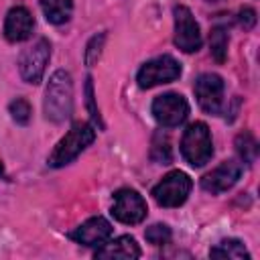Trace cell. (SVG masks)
<instances>
[{
    "mask_svg": "<svg viewBox=\"0 0 260 260\" xmlns=\"http://www.w3.org/2000/svg\"><path fill=\"white\" fill-rule=\"evenodd\" d=\"M85 102H87L91 120L98 122L100 128H104V124H102V120H100V112H98V108H95V100H93V83H91V75H87V79H85Z\"/></svg>",
    "mask_w": 260,
    "mask_h": 260,
    "instance_id": "603a6c76",
    "label": "cell"
},
{
    "mask_svg": "<svg viewBox=\"0 0 260 260\" xmlns=\"http://www.w3.org/2000/svg\"><path fill=\"white\" fill-rule=\"evenodd\" d=\"M236 150H238V156L246 165H252L256 160V156H258V142L250 132H242L236 138Z\"/></svg>",
    "mask_w": 260,
    "mask_h": 260,
    "instance_id": "ac0fdd59",
    "label": "cell"
},
{
    "mask_svg": "<svg viewBox=\"0 0 260 260\" xmlns=\"http://www.w3.org/2000/svg\"><path fill=\"white\" fill-rule=\"evenodd\" d=\"M0 177H4V165H2V160H0Z\"/></svg>",
    "mask_w": 260,
    "mask_h": 260,
    "instance_id": "d4e9b609",
    "label": "cell"
},
{
    "mask_svg": "<svg viewBox=\"0 0 260 260\" xmlns=\"http://www.w3.org/2000/svg\"><path fill=\"white\" fill-rule=\"evenodd\" d=\"M148 213L146 201L144 197L134 191V189H118L114 193V205H112V215L114 219H118L120 223L126 225H136L140 221H144Z\"/></svg>",
    "mask_w": 260,
    "mask_h": 260,
    "instance_id": "ba28073f",
    "label": "cell"
},
{
    "mask_svg": "<svg viewBox=\"0 0 260 260\" xmlns=\"http://www.w3.org/2000/svg\"><path fill=\"white\" fill-rule=\"evenodd\" d=\"M171 236L173 234H171V228L167 223H154V225L146 228V232H144L146 242L152 244V246H165V244H169L171 242Z\"/></svg>",
    "mask_w": 260,
    "mask_h": 260,
    "instance_id": "ffe728a7",
    "label": "cell"
},
{
    "mask_svg": "<svg viewBox=\"0 0 260 260\" xmlns=\"http://www.w3.org/2000/svg\"><path fill=\"white\" fill-rule=\"evenodd\" d=\"M181 63L171 57V55H160V57H154L150 61H146L138 73H136V81H138V87L142 89H150L154 85H160V83H171L175 79L181 77Z\"/></svg>",
    "mask_w": 260,
    "mask_h": 260,
    "instance_id": "5b68a950",
    "label": "cell"
},
{
    "mask_svg": "<svg viewBox=\"0 0 260 260\" xmlns=\"http://www.w3.org/2000/svg\"><path fill=\"white\" fill-rule=\"evenodd\" d=\"M32 28H35V18L28 12V8L12 6L6 12V18H4V37H6V41H10V43L26 41L32 35Z\"/></svg>",
    "mask_w": 260,
    "mask_h": 260,
    "instance_id": "4fadbf2b",
    "label": "cell"
},
{
    "mask_svg": "<svg viewBox=\"0 0 260 260\" xmlns=\"http://www.w3.org/2000/svg\"><path fill=\"white\" fill-rule=\"evenodd\" d=\"M49 59H51V43L47 39H39L28 49H24L18 57L20 77L26 83H41Z\"/></svg>",
    "mask_w": 260,
    "mask_h": 260,
    "instance_id": "8992f818",
    "label": "cell"
},
{
    "mask_svg": "<svg viewBox=\"0 0 260 260\" xmlns=\"http://www.w3.org/2000/svg\"><path fill=\"white\" fill-rule=\"evenodd\" d=\"M238 24H240L244 30H250V28L256 24V10L250 8V6L240 8V12H238Z\"/></svg>",
    "mask_w": 260,
    "mask_h": 260,
    "instance_id": "cb8c5ba5",
    "label": "cell"
},
{
    "mask_svg": "<svg viewBox=\"0 0 260 260\" xmlns=\"http://www.w3.org/2000/svg\"><path fill=\"white\" fill-rule=\"evenodd\" d=\"M142 250L136 244V240L132 236H120L112 242L102 244L95 250V258H120V260H134L140 258Z\"/></svg>",
    "mask_w": 260,
    "mask_h": 260,
    "instance_id": "5bb4252c",
    "label": "cell"
},
{
    "mask_svg": "<svg viewBox=\"0 0 260 260\" xmlns=\"http://www.w3.org/2000/svg\"><path fill=\"white\" fill-rule=\"evenodd\" d=\"M8 112H10V116H12V120L16 122V124H28V120H30V114H32V110H30V104L26 102V100H22V98H16V100H12L10 104H8Z\"/></svg>",
    "mask_w": 260,
    "mask_h": 260,
    "instance_id": "44dd1931",
    "label": "cell"
},
{
    "mask_svg": "<svg viewBox=\"0 0 260 260\" xmlns=\"http://www.w3.org/2000/svg\"><path fill=\"white\" fill-rule=\"evenodd\" d=\"M211 258H234V260H250V252L246 250L244 242L236 240V238H228L221 240L217 246H213L209 250Z\"/></svg>",
    "mask_w": 260,
    "mask_h": 260,
    "instance_id": "2e32d148",
    "label": "cell"
},
{
    "mask_svg": "<svg viewBox=\"0 0 260 260\" xmlns=\"http://www.w3.org/2000/svg\"><path fill=\"white\" fill-rule=\"evenodd\" d=\"M240 177H242V165L230 158V160H223L219 167H215L211 173H207L201 179V189L211 195H217V193L232 189Z\"/></svg>",
    "mask_w": 260,
    "mask_h": 260,
    "instance_id": "8fae6325",
    "label": "cell"
},
{
    "mask_svg": "<svg viewBox=\"0 0 260 260\" xmlns=\"http://www.w3.org/2000/svg\"><path fill=\"white\" fill-rule=\"evenodd\" d=\"M45 18L51 24H65L73 12V0H39Z\"/></svg>",
    "mask_w": 260,
    "mask_h": 260,
    "instance_id": "9a60e30c",
    "label": "cell"
},
{
    "mask_svg": "<svg viewBox=\"0 0 260 260\" xmlns=\"http://www.w3.org/2000/svg\"><path fill=\"white\" fill-rule=\"evenodd\" d=\"M191 187L193 181L187 173L171 171L152 187V197L160 207H179L187 201Z\"/></svg>",
    "mask_w": 260,
    "mask_h": 260,
    "instance_id": "277c9868",
    "label": "cell"
},
{
    "mask_svg": "<svg viewBox=\"0 0 260 260\" xmlns=\"http://www.w3.org/2000/svg\"><path fill=\"white\" fill-rule=\"evenodd\" d=\"M173 16H175V45L183 51V53H195L201 47V28L193 16V12L183 6L177 4L173 8Z\"/></svg>",
    "mask_w": 260,
    "mask_h": 260,
    "instance_id": "9c48e42d",
    "label": "cell"
},
{
    "mask_svg": "<svg viewBox=\"0 0 260 260\" xmlns=\"http://www.w3.org/2000/svg\"><path fill=\"white\" fill-rule=\"evenodd\" d=\"M95 140V128L87 122H75L69 132L55 144L53 152L47 156V165L53 169L65 167L75 160L91 142Z\"/></svg>",
    "mask_w": 260,
    "mask_h": 260,
    "instance_id": "7a4b0ae2",
    "label": "cell"
},
{
    "mask_svg": "<svg viewBox=\"0 0 260 260\" xmlns=\"http://www.w3.org/2000/svg\"><path fill=\"white\" fill-rule=\"evenodd\" d=\"M150 156H152L154 162H162V165L171 162V142H169V138L165 134H160V132L154 134Z\"/></svg>",
    "mask_w": 260,
    "mask_h": 260,
    "instance_id": "d6986e66",
    "label": "cell"
},
{
    "mask_svg": "<svg viewBox=\"0 0 260 260\" xmlns=\"http://www.w3.org/2000/svg\"><path fill=\"white\" fill-rule=\"evenodd\" d=\"M181 154L191 167H203L213 156V142L205 122H193L187 126L181 138Z\"/></svg>",
    "mask_w": 260,
    "mask_h": 260,
    "instance_id": "3957f363",
    "label": "cell"
},
{
    "mask_svg": "<svg viewBox=\"0 0 260 260\" xmlns=\"http://www.w3.org/2000/svg\"><path fill=\"white\" fill-rule=\"evenodd\" d=\"M112 232H114L112 230V223L106 217L95 215V217L85 219L81 225H77L69 234V238L73 242L81 244V246H98L100 248L102 244H106L112 238Z\"/></svg>",
    "mask_w": 260,
    "mask_h": 260,
    "instance_id": "7c38bea8",
    "label": "cell"
},
{
    "mask_svg": "<svg viewBox=\"0 0 260 260\" xmlns=\"http://www.w3.org/2000/svg\"><path fill=\"white\" fill-rule=\"evenodd\" d=\"M228 32L223 26H213L211 28V35H209V51H211V57L217 61V63H223L225 57H228Z\"/></svg>",
    "mask_w": 260,
    "mask_h": 260,
    "instance_id": "e0dca14e",
    "label": "cell"
},
{
    "mask_svg": "<svg viewBox=\"0 0 260 260\" xmlns=\"http://www.w3.org/2000/svg\"><path fill=\"white\" fill-rule=\"evenodd\" d=\"M223 89H225V83L217 73H201L193 85L199 108L207 114H213V116L221 112Z\"/></svg>",
    "mask_w": 260,
    "mask_h": 260,
    "instance_id": "30bf717a",
    "label": "cell"
},
{
    "mask_svg": "<svg viewBox=\"0 0 260 260\" xmlns=\"http://www.w3.org/2000/svg\"><path fill=\"white\" fill-rule=\"evenodd\" d=\"M43 112L45 118L61 124L71 118L73 112V79L69 71L57 69L45 87V100H43Z\"/></svg>",
    "mask_w": 260,
    "mask_h": 260,
    "instance_id": "6da1fadb",
    "label": "cell"
},
{
    "mask_svg": "<svg viewBox=\"0 0 260 260\" xmlns=\"http://www.w3.org/2000/svg\"><path fill=\"white\" fill-rule=\"evenodd\" d=\"M104 41H106V32L93 35V37L89 39V43H87V47H85V55H83L87 67H91V65L98 63V59H100V55H102V49H104Z\"/></svg>",
    "mask_w": 260,
    "mask_h": 260,
    "instance_id": "7402d4cb",
    "label": "cell"
},
{
    "mask_svg": "<svg viewBox=\"0 0 260 260\" xmlns=\"http://www.w3.org/2000/svg\"><path fill=\"white\" fill-rule=\"evenodd\" d=\"M152 116L162 128H175L181 126L189 116V104L181 93L169 91L162 95H156L152 102Z\"/></svg>",
    "mask_w": 260,
    "mask_h": 260,
    "instance_id": "52a82bcc",
    "label": "cell"
}]
</instances>
